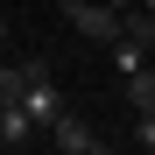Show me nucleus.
<instances>
[{"mask_svg":"<svg viewBox=\"0 0 155 155\" xmlns=\"http://www.w3.org/2000/svg\"><path fill=\"white\" fill-rule=\"evenodd\" d=\"M106 7H120V14H127V7H141V0H106Z\"/></svg>","mask_w":155,"mask_h":155,"instance_id":"obj_7","label":"nucleus"},{"mask_svg":"<svg viewBox=\"0 0 155 155\" xmlns=\"http://www.w3.org/2000/svg\"><path fill=\"white\" fill-rule=\"evenodd\" d=\"M57 21H71V28L85 42H99V49L120 35V7H106V0H57Z\"/></svg>","mask_w":155,"mask_h":155,"instance_id":"obj_1","label":"nucleus"},{"mask_svg":"<svg viewBox=\"0 0 155 155\" xmlns=\"http://www.w3.org/2000/svg\"><path fill=\"white\" fill-rule=\"evenodd\" d=\"M127 106H134V113H155V64L127 71Z\"/></svg>","mask_w":155,"mask_h":155,"instance_id":"obj_4","label":"nucleus"},{"mask_svg":"<svg viewBox=\"0 0 155 155\" xmlns=\"http://www.w3.org/2000/svg\"><path fill=\"white\" fill-rule=\"evenodd\" d=\"M0 49H7V21H0Z\"/></svg>","mask_w":155,"mask_h":155,"instance_id":"obj_8","label":"nucleus"},{"mask_svg":"<svg viewBox=\"0 0 155 155\" xmlns=\"http://www.w3.org/2000/svg\"><path fill=\"white\" fill-rule=\"evenodd\" d=\"M141 7H148V14H155V0H141Z\"/></svg>","mask_w":155,"mask_h":155,"instance_id":"obj_9","label":"nucleus"},{"mask_svg":"<svg viewBox=\"0 0 155 155\" xmlns=\"http://www.w3.org/2000/svg\"><path fill=\"white\" fill-rule=\"evenodd\" d=\"M21 64H28V92H21V106L35 113V127H49V120L64 113V92H57V71H49L42 57H21Z\"/></svg>","mask_w":155,"mask_h":155,"instance_id":"obj_2","label":"nucleus"},{"mask_svg":"<svg viewBox=\"0 0 155 155\" xmlns=\"http://www.w3.org/2000/svg\"><path fill=\"white\" fill-rule=\"evenodd\" d=\"M127 141H134V148H148V155H155V113H134V127H127Z\"/></svg>","mask_w":155,"mask_h":155,"instance_id":"obj_6","label":"nucleus"},{"mask_svg":"<svg viewBox=\"0 0 155 155\" xmlns=\"http://www.w3.org/2000/svg\"><path fill=\"white\" fill-rule=\"evenodd\" d=\"M42 134H49V141H57L64 155H106V148H113V141H106V134H99V127H92V120H78L71 106H64L57 120H49V127H42Z\"/></svg>","mask_w":155,"mask_h":155,"instance_id":"obj_3","label":"nucleus"},{"mask_svg":"<svg viewBox=\"0 0 155 155\" xmlns=\"http://www.w3.org/2000/svg\"><path fill=\"white\" fill-rule=\"evenodd\" d=\"M21 92H28V64H0V106H14Z\"/></svg>","mask_w":155,"mask_h":155,"instance_id":"obj_5","label":"nucleus"}]
</instances>
